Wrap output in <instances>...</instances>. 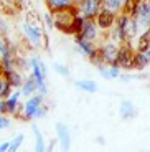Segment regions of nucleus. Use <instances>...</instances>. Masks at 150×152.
Here are the masks:
<instances>
[{
  "label": "nucleus",
  "mask_w": 150,
  "mask_h": 152,
  "mask_svg": "<svg viewBox=\"0 0 150 152\" xmlns=\"http://www.w3.org/2000/svg\"><path fill=\"white\" fill-rule=\"evenodd\" d=\"M101 8H102L101 0H79L78 4H76L78 13L83 15L86 20H94Z\"/></svg>",
  "instance_id": "6"
},
{
  "label": "nucleus",
  "mask_w": 150,
  "mask_h": 152,
  "mask_svg": "<svg viewBox=\"0 0 150 152\" xmlns=\"http://www.w3.org/2000/svg\"><path fill=\"white\" fill-rule=\"evenodd\" d=\"M99 75L104 78V80H117L120 76V68L117 65H106L102 63L101 66H98Z\"/></svg>",
  "instance_id": "14"
},
{
  "label": "nucleus",
  "mask_w": 150,
  "mask_h": 152,
  "mask_svg": "<svg viewBox=\"0 0 150 152\" xmlns=\"http://www.w3.org/2000/svg\"><path fill=\"white\" fill-rule=\"evenodd\" d=\"M55 132H56V141L63 151L71 149V131L64 122H56L55 124Z\"/></svg>",
  "instance_id": "11"
},
{
  "label": "nucleus",
  "mask_w": 150,
  "mask_h": 152,
  "mask_svg": "<svg viewBox=\"0 0 150 152\" xmlns=\"http://www.w3.org/2000/svg\"><path fill=\"white\" fill-rule=\"evenodd\" d=\"M7 33H8V23L0 18V35H7Z\"/></svg>",
  "instance_id": "33"
},
{
  "label": "nucleus",
  "mask_w": 150,
  "mask_h": 152,
  "mask_svg": "<svg viewBox=\"0 0 150 152\" xmlns=\"http://www.w3.org/2000/svg\"><path fill=\"white\" fill-rule=\"evenodd\" d=\"M8 46H10V42H8V40L4 37V35H0V58L4 56V53L7 51Z\"/></svg>",
  "instance_id": "29"
},
{
  "label": "nucleus",
  "mask_w": 150,
  "mask_h": 152,
  "mask_svg": "<svg viewBox=\"0 0 150 152\" xmlns=\"http://www.w3.org/2000/svg\"><path fill=\"white\" fill-rule=\"evenodd\" d=\"M73 2H74V4H78V2H79V0H73Z\"/></svg>",
  "instance_id": "38"
},
{
  "label": "nucleus",
  "mask_w": 150,
  "mask_h": 152,
  "mask_svg": "<svg viewBox=\"0 0 150 152\" xmlns=\"http://www.w3.org/2000/svg\"><path fill=\"white\" fill-rule=\"evenodd\" d=\"M102 8H107V10L114 12V13H120L124 12V4L120 0H101Z\"/></svg>",
  "instance_id": "24"
},
{
  "label": "nucleus",
  "mask_w": 150,
  "mask_h": 152,
  "mask_svg": "<svg viewBox=\"0 0 150 152\" xmlns=\"http://www.w3.org/2000/svg\"><path fill=\"white\" fill-rule=\"evenodd\" d=\"M84 17L83 15H79V13H76V17H74V20H73V37L74 35H78L79 31H81V28H83V25H84Z\"/></svg>",
  "instance_id": "26"
},
{
  "label": "nucleus",
  "mask_w": 150,
  "mask_h": 152,
  "mask_svg": "<svg viewBox=\"0 0 150 152\" xmlns=\"http://www.w3.org/2000/svg\"><path fill=\"white\" fill-rule=\"evenodd\" d=\"M137 114H139L137 106H135L132 101H129V99L120 101V104H119V116H120V119H124V121H132V119L137 118Z\"/></svg>",
  "instance_id": "13"
},
{
  "label": "nucleus",
  "mask_w": 150,
  "mask_h": 152,
  "mask_svg": "<svg viewBox=\"0 0 150 152\" xmlns=\"http://www.w3.org/2000/svg\"><path fill=\"white\" fill-rule=\"evenodd\" d=\"M12 93V84L8 78L0 71V99H7Z\"/></svg>",
  "instance_id": "23"
},
{
  "label": "nucleus",
  "mask_w": 150,
  "mask_h": 152,
  "mask_svg": "<svg viewBox=\"0 0 150 152\" xmlns=\"http://www.w3.org/2000/svg\"><path fill=\"white\" fill-rule=\"evenodd\" d=\"M116 18H117V13L107 10V8H101V10H99V13L96 15V18H94V22H96V25L99 27V30L109 31L111 28L114 27Z\"/></svg>",
  "instance_id": "10"
},
{
  "label": "nucleus",
  "mask_w": 150,
  "mask_h": 152,
  "mask_svg": "<svg viewBox=\"0 0 150 152\" xmlns=\"http://www.w3.org/2000/svg\"><path fill=\"white\" fill-rule=\"evenodd\" d=\"M8 126H10V119L7 118V114H0V131L7 129Z\"/></svg>",
  "instance_id": "31"
},
{
  "label": "nucleus",
  "mask_w": 150,
  "mask_h": 152,
  "mask_svg": "<svg viewBox=\"0 0 150 152\" xmlns=\"http://www.w3.org/2000/svg\"><path fill=\"white\" fill-rule=\"evenodd\" d=\"M96 141H98V142H99V144H104V142H106V141H104V139H101V137H98V139H96Z\"/></svg>",
  "instance_id": "37"
},
{
  "label": "nucleus",
  "mask_w": 150,
  "mask_h": 152,
  "mask_svg": "<svg viewBox=\"0 0 150 152\" xmlns=\"http://www.w3.org/2000/svg\"><path fill=\"white\" fill-rule=\"evenodd\" d=\"M74 86L78 88L79 91L91 93V94L99 91V84L96 83L94 80H76V81H74Z\"/></svg>",
  "instance_id": "20"
},
{
  "label": "nucleus",
  "mask_w": 150,
  "mask_h": 152,
  "mask_svg": "<svg viewBox=\"0 0 150 152\" xmlns=\"http://www.w3.org/2000/svg\"><path fill=\"white\" fill-rule=\"evenodd\" d=\"M43 101H45V96L42 93H35L33 96H30L25 101V104L22 106V119H25V121H33L36 118L38 109L43 106Z\"/></svg>",
  "instance_id": "4"
},
{
  "label": "nucleus",
  "mask_w": 150,
  "mask_h": 152,
  "mask_svg": "<svg viewBox=\"0 0 150 152\" xmlns=\"http://www.w3.org/2000/svg\"><path fill=\"white\" fill-rule=\"evenodd\" d=\"M25 142V136L23 134H17L13 139L10 141V145H8V151L10 152H15V151H18L20 147H22V144Z\"/></svg>",
  "instance_id": "25"
},
{
  "label": "nucleus",
  "mask_w": 150,
  "mask_h": 152,
  "mask_svg": "<svg viewBox=\"0 0 150 152\" xmlns=\"http://www.w3.org/2000/svg\"><path fill=\"white\" fill-rule=\"evenodd\" d=\"M8 145H10V141H8V142H2V144H0V152H7L8 151Z\"/></svg>",
  "instance_id": "36"
},
{
  "label": "nucleus",
  "mask_w": 150,
  "mask_h": 152,
  "mask_svg": "<svg viewBox=\"0 0 150 152\" xmlns=\"http://www.w3.org/2000/svg\"><path fill=\"white\" fill-rule=\"evenodd\" d=\"M31 131H33V134H35V151L36 152L46 151V142H45V137H43V134H42V129H40L36 124H31Z\"/></svg>",
  "instance_id": "21"
},
{
  "label": "nucleus",
  "mask_w": 150,
  "mask_h": 152,
  "mask_svg": "<svg viewBox=\"0 0 150 152\" xmlns=\"http://www.w3.org/2000/svg\"><path fill=\"white\" fill-rule=\"evenodd\" d=\"M30 71L31 76L38 83V93H42L43 96L48 94V88H46V76H48V68L38 56L30 58Z\"/></svg>",
  "instance_id": "2"
},
{
  "label": "nucleus",
  "mask_w": 150,
  "mask_h": 152,
  "mask_svg": "<svg viewBox=\"0 0 150 152\" xmlns=\"http://www.w3.org/2000/svg\"><path fill=\"white\" fill-rule=\"evenodd\" d=\"M22 31H23V35L28 38V42H30L33 46H42L43 45L45 31L38 27V25H33V23L26 22V23H23V25H22Z\"/></svg>",
  "instance_id": "8"
},
{
  "label": "nucleus",
  "mask_w": 150,
  "mask_h": 152,
  "mask_svg": "<svg viewBox=\"0 0 150 152\" xmlns=\"http://www.w3.org/2000/svg\"><path fill=\"white\" fill-rule=\"evenodd\" d=\"M99 48V55H101L102 61L106 65H116V58H117V51H119V43H116L114 40L107 38L101 45L98 46Z\"/></svg>",
  "instance_id": "7"
},
{
  "label": "nucleus",
  "mask_w": 150,
  "mask_h": 152,
  "mask_svg": "<svg viewBox=\"0 0 150 152\" xmlns=\"http://www.w3.org/2000/svg\"><path fill=\"white\" fill-rule=\"evenodd\" d=\"M78 35L81 38H84V40H89V42L96 43L99 40V27L96 25L94 20H84V25Z\"/></svg>",
  "instance_id": "12"
},
{
  "label": "nucleus",
  "mask_w": 150,
  "mask_h": 152,
  "mask_svg": "<svg viewBox=\"0 0 150 152\" xmlns=\"http://www.w3.org/2000/svg\"><path fill=\"white\" fill-rule=\"evenodd\" d=\"M74 45H76V48L79 50V53L84 55L86 58H89V61L99 55L98 45H96L94 42H89V40H84V38H81L79 35H74Z\"/></svg>",
  "instance_id": "9"
},
{
  "label": "nucleus",
  "mask_w": 150,
  "mask_h": 152,
  "mask_svg": "<svg viewBox=\"0 0 150 152\" xmlns=\"http://www.w3.org/2000/svg\"><path fill=\"white\" fill-rule=\"evenodd\" d=\"M120 2L124 4V12H127V10H129V7L132 5V2H134V0H120Z\"/></svg>",
  "instance_id": "35"
},
{
  "label": "nucleus",
  "mask_w": 150,
  "mask_h": 152,
  "mask_svg": "<svg viewBox=\"0 0 150 152\" xmlns=\"http://www.w3.org/2000/svg\"><path fill=\"white\" fill-rule=\"evenodd\" d=\"M43 18H45V23L48 28H55V17H53V12H46L45 15H43Z\"/></svg>",
  "instance_id": "30"
},
{
  "label": "nucleus",
  "mask_w": 150,
  "mask_h": 152,
  "mask_svg": "<svg viewBox=\"0 0 150 152\" xmlns=\"http://www.w3.org/2000/svg\"><path fill=\"white\" fill-rule=\"evenodd\" d=\"M147 2H149V4H150V0H147Z\"/></svg>",
  "instance_id": "39"
},
{
  "label": "nucleus",
  "mask_w": 150,
  "mask_h": 152,
  "mask_svg": "<svg viewBox=\"0 0 150 152\" xmlns=\"http://www.w3.org/2000/svg\"><path fill=\"white\" fill-rule=\"evenodd\" d=\"M134 55H135V48L130 43L119 45L116 65L119 66L120 69H134Z\"/></svg>",
  "instance_id": "5"
},
{
  "label": "nucleus",
  "mask_w": 150,
  "mask_h": 152,
  "mask_svg": "<svg viewBox=\"0 0 150 152\" xmlns=\"http://www.w3.org/2000/svg\"><path fill=\"white\" fill-rule=\"evenodd\" d=\"M122 81H139V80H143V78H147L145 75H130V73H125V75H122L120 73L119 76Z\"/></svg>",
  "instance_id": "28"
},
{
  "label": "nucleus",
  "mask_w": 150,
  "mask_h": 152,
  "mask_svg": "<svg viewBox=\"0 0 150 152\" xmlns=\"http://www.w3.org/2000/svg\"><path fill=\"white\" fill-rule=\"evenodd\" d=\"M46 113H48V107L45 106V104H43L42 107H40V109H38V113H36V118L35 119H43L46 116Z\"/></svg>",
  "instance_id": "32"
},
{
  "label": "nucleus",
  "mask_w": 150,
  "mask_h": 152,
  "mask_svg": "<svg viewBox=\"0 0 150 152\" xmlns=\"http://www.w3.org/2000/svg\"><path fill=\"white\" fill-rule=\"evenodd\" d=\"M20 96H22V91L20 88H17V91L10 93V96L7 98V109L8 114H17L20 109Z\"/></svg>",
  "instance_id": "18"
},
{
  "label": "nucleus",
  "mask_w": 150,
  "mask_h": 152,
  "mask_svg": "<svg viewBox=\"0 0 150 152\" xmlns=\"http://www.w3.org/2000/svg\"><path fill=\"white\" fill-rule=\"evenodd\" d=\"M20 91H22V96H25V98H30V96H33L35 93H38V83L36 80H35L33 76H26L25 81H23V84L20 86Z\"/></svg>",
  "instance_id": "15"
},
{
  "label": "nucleus",
  "mask_w": 150,
  "mask_h": 152,
  "mask_svg": "<svg viewBox=\"0 0 150 152\" xmlns=\"http://www.w3.org/2000/svg\"><path fill=\"white\" fill-rule=\"evenodd\" d=\"M0 114H8V109H7V99H0Z\"/></svg>",
  "instance_id": "34"
},
{
  "label": "nucleus",
  "mask_w": 150,
  "mask_h": 152,
  "mask_svg": "<svg viewBox=\"0 0 150 152\" xmlns=\"http://www.w3.org/2000/svg\"><path fill=\"white\" fill-rule=\"evenodd\" d=\"M50 12H60V10H68V8H74L76 4L73 0H46Z\"/></svg>",
  "instance_id": "19"
},
{
  "label": "nucleus",
  "mask_w": 150,
  "mask_h": 152,
  "mask_svg": "<svg viewBox=\"0 0 150 152\" xmlns=\"http://www.w3.org/2000/svg\"><path fill=\"white\" fill-rule=\"evenodd\" d=\"M78 10L74 8H68V10H60V12H53L55 17V28L66 35H73V20H74Z\"/></svg>",
  "instance_id": "3"
},
{
  "label": "nucleus",
  "mask_w": 150,
  "mask_h": 152,
  "mask_svg": "<svg viewBox=\"0 0 150 152\" xmlns=\"http://www.w3.org/2000/svg\"><path fill=\"white\" fill-rule=\"evenodd\" d=\"M150 65V48L145 51H135L134 55V69H143Z\"/></svg>",
  "instance_id": "17"
},
{
  "label": "nucleus",
  "mask_w": 150,
  "mask_h": 152,
  "mask_svg": "<svg viewBox=\"0 0 150 152\" xmlns=\"http://www.w3.org/2000/svg\"><path fill=\"white\" fill-rule=\"evenodd\" d=\"M4 75L8 78L12 88H20L23 84V81H25V80H23V76H22V73L18 71V68L12 69V71H8V73H4Z\"/></svg>",
  "instance_id": "22"
},
{
  "label": "nucleus",
  "mask_w": 150,
  "mask_h": 152,
  "mask_svg": "<svg viewBox=\"0 0 150 152\" xmlns=\"http://www.w3.org/2000/svg\"><path fill=\"white\" fill-rule=\"evenodd\" d=\"M127 12L139 25V33L150 28V4L147 0H134Z\"/></svg>",
  "instance_id": "1"
},
{
  "label": "nucleus",
  "mask_w": 150,
  "mask_h": 152,
  "mask_svg": "<svg viewBox=\"0 0 150 152\" xmlns=\"http://www.w3.org/2000/svg\"><path fill=\"white\" fill-rule=\"evenodd\" d=\"M135 45H132L135 48V51H145V50L150 48V28L149 30L140 31L137 37H135Z\"/></svg>",
  "instance_id": "16"
},
{
  "label": "nucleus",
  "mask_w": 150,
  "mask_h": 152,
  "mask_svg": "<svg viewBox=\"0 0 150 152\" xmlns=\"http://www.w3.org/2000/svg\"><path fill=\"white\" fill-rule=\"evenodd\" d=\"M53 69H55L60 76H63V78H69V75H71L69 68H68L66 65H63V63H55V65H53Z\"/></svg>",
  "instance_id": "27"
}]
</instances>
